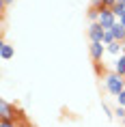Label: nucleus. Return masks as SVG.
I'll return each instance as SVG.
<instances>
[{
    "instance_id": "9d476101",
    "label": "nucleus",
    "mask_w": 125,
    "mask_h": 127,
    "mask_svg": "<svg viewBox=\"0 0 125 127\" xmlns=\"http://www.w3.org/2000/svg\"><path fill=\"white\" fill-rule=\"evenodd\" d=\"M114 4H117V0H93L95 9H112Z\"/></svg>"
},
{
    "instance_id": "1a4fd4ad",
    "label": "nucleus",
    "mask_w": 125,
    "mask_h": 127,
    "mask_svg": "<svg viewBox=\"0 0 125 127\" xmlns=\"http://www.w3.org/2000/svg\"><path fill=\"white\" fill-rule=\"evenodd\" d=\"M0 56H2V60H9L13 58V45H9V43H0Z\"/></svg>"
},
{
    "instance_id": "dca6fc26",
    "label": "nucleus",
    "mask_w": 125,
    "mask_h": 127,
    "mask_svg": "<svg viewBox=\"0 0 125 127\" xmlns=\"http://www.w3.org/2000/svg\"><path fill=\"white\" fill-rule=\"evenodd\" d=\"M117 99H119V106H123V108H125V91H123L121 95H119Z\"/></svg>"
},
{
    "instance_id": "f03ea898",
    "label": "nucleus",
    "mask_w": 125,
    "mask_h": 127,
    "mask_svg": "<svg viewBox=\"0 0 125 127\" xmlns=\"http://www.w3.org/2000/svg\"><path fill=\"white\" fill-rule=\"evenodd\" d=\"M117 15L112 13V9H99V24L104 30H112V26L117 24Z\"/></svg>"
},
{
    "instance_id": "4468645a",
    "label": "nucleus",
    "mask_w": 125,
    "mask_h": 127,
    "mask_svg": "<svg viewBox=\"0 0 125 127\" xmlns=\"http://www.w3.org/2000/svg\"><path fill=\"white\" fill-rule=\"evenodd\" d=\"M110 43H114V37H112L110 30H106V37H104V45H110Z\"/></svg>"
},
{
    "instance_id": "f8f14e48",
    "label": "nucleus",
    "mask_w": 125,
    "mask_h": 127,
    "mask_svg": "<svg viewBox=\"0 0 125 127\" xmlns=\"http://www.w3.org/2000/svg\"><path fill=\"white\" fill-rule=\"evenodd\" d=\"M86 17L91 20V24H95V22H99V9L91 7V9H88V11H86Z\"/></svg>"
},
{
    "instance_id": "9b49d317",
    "label": "nucleus",
    "mask_w": 125,
    "mask_h": 127,
    "mask_svg": "<svg viewBox=\"0 0 125 127\" xmlns=\"http://www.w3.org/2000/svg\"><path fill=\"white\" fill-rule=\"evenodd\" d=\"M112 13L117 15V20H121V17L125 15V4H123V2H117V4L112 7Z\"/></svg>"
},
{
    "instance_id": "7ed1b4c3",
    "label": "nucleus",
    "mask_w": 125,
    "mask_h": 127,
    "mask_svg": "<svg viewBox=\"0 0 125 127\" xmlns=\"http://www.w3.org/2000/svg\"><path fill=\"white\" fill-rule=\"evenodd\" d=\"M88 37H91V43H104V37H106V30L101 28L99 22L91 24L88 26Z\"/></svg>"
},
{
    "instance_id": "20e7f679",
    "label": "nucleus",
    "mask_w": 125,
    "mask_h": 127,
    "mask_svg": "<svg viewBox=\"0 0 125 127\" xmlns=\"http://www.w3.org/2000/svg\"><path fill=\"white\" fill-rule=\"evenodd\" d=\"M13 116H15L13 106H11L7 99H0V119H11L13 121Z\"/></svg>"
},
{
    "instance_id": "2eb2a0df",
    "label": "nucleus",
    "mask_w": 125,
    "mask_h": 127,
    "mask_svg": "<svg viewBox=\"0 0 125 127\" xmlns=\"http://www.w3.org/2000/svg\"><path fill=\"white\" fill-rule=\"evenodd\" d=\"M0 127H17V125H15V121H11V119H2V125Z\"/></svg>"
},
{
    "instance_id": "6e6552de",
    "label": "nucleus",
    "mask_w": 125,
    "mask_h": 127,
    "mask_svg": "<svg viewBox=\"0 0 125 127\" xmlns=\"http://www.w3.org/2000/svg\"><path fill=\"white\" fill-rule=\"evenodd\" d=\"M114 73L125 78V54H121L117 60H114Z\"/></svg>"
},
{
    "instance_id": "f257e3e1",
    "label": "nucleus",
    "mask_w": 125,
    "mask_h": 127,
    "mask_svg": "<svg viewBox=\"0 0 125 127\" xmlns=\"http://www.w3.org/2000/svg\"><path fill=\"white\" fill-rule=\"evenodd\" d=\"M104 82H106V91H108L110 95H114V97H119V95L125 91V78L117 75L114 71L106 75V80H104Z\"/></svg>"
},
{
    "instance_id": "f3484780",
    "label": "nucleus",
    "mask_w": 125,
    "mask_h": 127,
    "mask_svg": "<svg viewBox=\"0 0 125 127\" xmlns=\"http://www.w3.org/2000/svg\"><path fill=\"white\" fill-rule=\"evenodd\" d=\"M11 2H13V0H2V7H9Z\"/></svg>"
},
{
    "instance_id": "a211bd4d",
    "label": "nucleus",
    "mask_w": 125,
    "mask_h": 127,
    "mask_svg": "<svg viewBox=\"0 0 125 127\" xmlns=\"http://www.w3.org/2000/svg\"><path fill=\"white\" fill-rule=\"evenodd\" d=\"M119 24H121V26L125 28V15H123V17H121V20H119Z\"/></svg>"
},
{
    "instance_id": "ddd939ff",
    "label": "nucleus",
    "mask_w": 125,
    "mask_h": 127,
    "mask_svg": "<svg viewBox=\"0 0 125 127\" xmlns=\"http://www.w3.org/2000/svg\"><path fill=\"white\" fill-rule=\"evenodd\" d=\"M114 116L121 119V121H125V108L123 106H117V108H114Z\"/></svg>"
},
{
    "instance_id": "6ab92c4d",
    "label": "nucleus",
    "mask_w": 125,
    "mask_h": 127,
    "mask_svg": "<svg viewBox=\"0 0 125 127\" xmlns=\"http://www.w3.org/2000/svg\"><path fill=\"white\" fill-rule=\"evenodd\" d=\"M117 2H123V4H125V0H117Z\"/></svg>"
},
{
    "instance_id": "0eeeda50",
    "label": "nucleus",
    "mask_w": 125,
    "mask_h": 127,
    "mask_svg": "<svg viewBox=\"0 0 125 127\" xmlns=\"http://www.w3.org/2000/svg\"><path fill=\"white\" fill-rule=\"evenodd\" d=\"M106 50L112 54V56H121V54H125V47H123V43H119V41H114V43H110V45H106Z\"/></svg>"
},
{
    "instance_id": "39448f33",
    "label": "nucleus",
    "mask_w": 125,
    "mask_h": 127,
    "mask_svg": "<svg viewBox=\"0 0 125 127\" xmlns=\"http://www.w3.org/2000/svg\"><path fill=\"white\" fill-rule=\"evenodd\" d=\"M106 52H108V50H106L104 43H91V58L95 60V63H99V60L104 58Z\"/></svg>"
},
{
    "instance_id": "423d86ee",
    "label": "nucleus",
    "mask_w": 125,
    "mask_h": 127,
    "mask_svg": "<svg viewBox=\"0 0 125 127\" xmlns=\"http://www.w3.org/2000/svg\"><path fill=\"white\" fill-rule=\"evenodd\" d=\"M110 32H112V37H114V41H119V43H123V41H125V28L121 26L119 22L114 24V26H112Z\"/></svg>"
}]
</instances>
